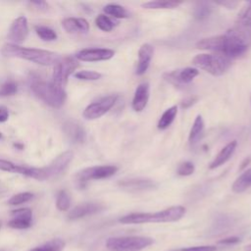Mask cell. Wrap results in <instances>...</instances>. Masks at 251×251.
Segmentation results:
<instances>
[{
	"label": "cell",
	"mask_w": 251,
	"mask_h": 251,
	"mask_svg": "<svg viewBox=\"0 0 251 251\" xmlns=\"http://www.w3.org/2000/svg\"><path fill=\"white\" fill-rule=\"evenodd\" d=\"M12 219L8 222V226L16 229H25L31 226L32 211L29 208H20L11 211Z\"/></svg>",
	"instance_id": "obj_15"
},
{
	"label": "cell",
	"mask_w": 251,
	"mask_h": 251,
	"mask_svg": "<svg viewBox=\"0 0 251 251\" xmlns=\"http://www.w3.org/2000/svg\"><path fill=\"white\" fill-rule=\"evenodd\" d=\"M183 206H173L158 212L130 213L120 218L119 222L125 225H137L148 223H170L180 220L185 214Z\"/></svg>",
	"instance_id": "obj_3"
},
{
	"label": "cell",
	"mask_w": 251,
	"mask_h": 251,
	"mask_svg": "<svg viewBox=\"0 0 251 251\" xmlns=\"http://www.w3.org/2000/svg\"><path fill=\"white\" fill-rule=\"evenodd\" d=\"M104 209V206L96 202H85L75 206L68 215L70 220H77L86 216L97 214Z\"/></svg>",
	"instance_id": "obj_17"
},
{
	"label": "cell",
	"mask_w": 251,
	"mask_h": 251,
	"mask_svg": "<svg viewBox=\"0 0 251 251\" xmlns=\"http://www.w3.org/2000/svg\"><path fill=\"white\" fill-rule=\"evenodd\" d=\"M18 91V85L14 81H6L0 86V96L7 97L16 94Z\"/></svg>",
	"instance_id": "obj_36"
},
{
	"label": "cell",
	"mask_w": 251,
	"mask_h": 251,
	"mask_svg": "<svg viewBox=\"0 0 251 251\" xmlns=\"http://www.w3.org/2000/svg\"><path fill=\"white\" fill-rule=\"evenodd\" d=\"M240 242V238L236 237V236H231V237H227V238H224L222 240L219 241L220 244H226V245H231V244H236Z\"/></svg>",
	"instance_id": "obj_41"
},
{
	"label": "cell",
	"mask_w": 251,
	"mask_h": 251,
	"mask_svg": "<svg viewBox=\"0 0 251 251\" xmlns=\"http://www.w3.org/2000/svg\"><path fill=\"white\" fill-rule=\"evenodd\" d=\"M1 226H2V225H1V222H0V228H1Z\"/></svg>",
	"instance_id": "obj_48"
},
{
	"label": "cell",
	"mask_w": 251,
	"mask_h": 251,
	"mask_svg": "<svg viewBox=\"0 0 251 251\" xmlns=\"http://www.w3.org/2000/svg\"><path fill=\"white\" fill-rule=\"evenodd\" d=\"M62 25L70 33H85L89 30V24L83 18H67L63 21Z\"/></svg>",
	"instance_id": "obj_21"
},
{
	"label": "cell",
	"mask_w": 251,
	"mask_h": 251,
	"mask_svg": "<svg viewBox=\"0 0 251 251\" xmlns=\"http://www.w3.org/2000/svg\"><path fill=\"white\" fill-rule=\"evenodd\" d=\"M79 63L75 57H64L55 66L52 75V82L61 87L65 88L70 75H72L77 68Z\"/></svg>",
	"instance_id": "obj_9"
},
{
	"label": "cell",
	"mask_w": 251,
	"mask_h": 251,
	"mask_svg": "<svg viewBox=\"0 0 251 251\" xmlns=\"http://www.w3.org/2000/svg\"><path fill=\"white\" fill-rule=\"evenodd\" d=\"M74 75L75 78L80 80H97L101 77L100 73L95 71H88V70L78 71Z\"/></svg>",
	"instance_id": "obj_35"
},
{
	"label": "cell",
	"mask_w": 251,
	"mask_h": 251,
	"mask_svg": "<svg viewBox=\"0 0 251 251\" xmlns=\"http://www.w3.org/2000/svg\"><path fill=\"white\" fill-rule=\"evenodd\" d=\"M1 53L6 57L24 59L41 66H55L62 59L60 54L53 51L37 48H26L12 43L5 44L1 49Z\"/></svg>",
	"instance_id": "obj_2"
},
{
	"label": "cell",
	"mask_w": 251,
	"mask_h": 251,
	"mask_svg": "<svg viewBox=\"0 0 251 251\" xmlns=\"http://www.w3.org/2000/svg\"><path fill=\"white\" fill-rule=\"evenodd\" d=\"M154 53V47L149 44V43H143L138 50V60H137V65L135 69V74L137 75H144L151 63L152 57Z\"/></svg>",
	"instance_id": "obj_16"
},
{
	"label": "cell",
	"mask_w": 251,
	"mask_h": 251,
	"mask_svg": "<svg viewBox=\"0 0 251 251\" xmlns=\"http://www.w3.org/2000/svg\"><path fill=\"white\" fill-rule=\"evenodd\" d=\"M118 171V167L114 165H103L94 166L83 169L78 172L75 176L77 186L79 188H84L88 180L91 179H103L114 176Z\"/></svg>",
	"instance_id": "obj_8"
},
{
	"label": "cell",
	"mask_w": 251,
	"mask_h": 251,
	"mask_svg": "<svg viewBox=\"0 0 251 251\" xmlns=\"http://www.w3.org/2000/svg\"><path fill=\"white\" fill-rule=\"evenodd\" d=\"M28 35V24L25 17L21 16L13 21L7 37L12 44L18 45L23 43Z\"/></svg>",
	"instance_id": "obj_12"
},
{
	"label": "cell",
	"mask_w": 251,
	"mask_h": 251,
	"mask_svg": "<svg viewBox=\"0 0 251 251\" xmlns=\"http://www.w3.org/2000/svg\"><path fill=\"white\" fill-rule=\"evenodd\" d=\"M35 31L36 34L43 40L45 41H53L57 39V33L54 29L44 26V25H37L35 26Z\"/></svg>",
	"instance_id": "obj_32"
},
{
	"label": "cell",
	"mask_w": 251,
	"mask_h": 251,
	"mask_svg": "<svg viewBox=\"0 0 251 251\" xmlns=\"http://www.w3.org/2000/svg\"><path fill=\"white\" fill-rule=\"evenodd\" d=\"M194 170H195V167H194L193 163H191L189 161H184L178 165L176 173L178 176H187L192 175L194 173Z\"/></svg>",
	"instance_id": "obj_37"
},
{
	"label": "cell",
	"mask_w": 251,
	"mask_h": 251,
	"mask_svg": "<svg viewBox=\"0 0 251 251\" xmlns=\"http://www.w3.org/2000/svg\"><path fill=\"white\" fill-rule=\"evenodd\" d=\"M95 25L96 26L105 32H110L114 29L117 23L113 21L109 16L105 14H100L95 19Z\"/></svg>",
	"instance_id": "obj_29"
},
{
	"label": "cell",
	"mask_w": 251,
	"mask_h": 251,
	"mask_svg": "<svg viewBox=\"0 0 251 251\" xmlns=\"http://www.w3.org/2000/svg\"><path fill=\"white\" fill-rule=\"evenodd\" d=\"M26 167L27 166H21V165L14 164L13 162L8 161V160L0 159V170L1 171L14 173V174H20V175L25 176V171H26Z\"/></svg>",
	"instance_id": "obj_30"
},
{
	"label": "cell",
	"mask_w": 251,
	"mask_h": 251,
	"mask_svg": "<svg viewBox=\"0 0 251 251\" xmlns=\"http://www.w3.org/2000/svg\"><path fill=\"white\" fill-rule=\"evenodd\" d=\"M170 251H217V247L212 245H202V246H192L187 248L173 249Z\"/></svg>",
	"instance_id": "obj_38"
},
{
	"label": "cell",
	"mask_w": 251,
	"mask_h": 251,
	"mask_svg": "<svg viewBox=\"0 0 251 251\" xmlns=\"http://www.w3.org/2000/svg\"><path fill=\"white\" fill-rule=\"evenodd\" d=\"M211 12H212V7L210 6L209 3L199 2L195 7L194 16L198 20H203V19H206L211 14Z\"/></svg>",
	"instance_id": "obj_33"
},
{
	"label": "cell",
	"mask_w": 251,
	"mask_h": 251,
	"mask_svg": "<svg viewBox=\"0 0 251 251\" xmlns=\"http://www.w3.org/2000/svg\"><path fill=\"white\" fill-rule=\"evenodd\" d=\"M0 138H2V133L0 132Z\"/></svg>",
	"instance_id": "obj_47"
},
{
	"label": "cell",
	"mask_w": 251,
	"mask_h": 251,
	"mask_svg": "<svg viewBox=\"0 0 251 251\" xmlns=\"http://www.w3.org/2000/svg\"><path fill=\"white\" fill-rule=\"evenodd\" d=\"M31 5H35L39 7L40 9H46L47 8V3L45 1H31L29 2Z\"/></svg>",
	"instance_id": "obj_43"
},
{
	"label": "cell",
	"mask_w": 251,
	"mask_h": 251,
	"mask_svg": "<svg viewBox=\"0 0 251 251\" xmlns=\"http://www.w3.org/2000/svg\"><path fill=\"white\" fill-rule=\"evenodd\" d=\"M32 197H33V194L30 192H21V193L13 195L8 200V204L13 205V206L20 205V204H23V203H25V202L31 200Z\"/></svg>",
	"instance_id": "obj_34"
},
{
	"label": "cell",
	"mask_w": 251,
	"mask_h": 251,
	"mask_svg": "<svg viewBox=\"0 0 251 251\" xmlns=\"http://www.w3.org/2000/svg\"><path fill=\"white\" fill-rule=\"evenodd\" d=\"M181 2L177 1H163V0H156V1H148L141 4L144 9H175L178 7Z\"/></svg>",
	"instance_id": "obj_26"
},
{
	"label": "cell",
	"mask_w": 251,
	"mask_h": 251,
	"mask_svg": "<svg viewBox=\"0 0 251 251\" xmlns=\"http://www.w3.org/2000/svg\"><path fill=\"white\" fill-rule=\"evenodd\" d=\"M149 93L150 87L148 82H142L137 85L131 101V107L133 111L141 112L144 110L149 100Z\"/></svg>",
	"instance_id": "obj_18"
},
{
	"label": "cell",
	"mask_w": 251,
	"mask_h": 251,
	"mask_svg": "<svg viewBox=\"0 0 251 251\" xmlns=\"http://www.w3.org/2000/svg\"><path fill=\"white\" fill-rule=\"evenodd\" d=\"M250 32H251V28H250Z\"/></svg>",
	"instance_id": "obj_49"
},
{
	"label": "cell",
	"mask_w": 251,
	"mask_h": 251,
	"mask_svg": "<svg viewBox=\"0 0 251 251\" xmlns=\"http://www.w3.org/2000/svg\"><path fill=\"white\" fill-rule=\"evenodd\" d=\"M245 251H251V244L245 246Z\"/></svg>",
	"instance_id": "obj_46"
},
{
	"label": "cell",
	"mask_w": 251,
	"mask_h": 251,
	"mask_svg": "<svg viewBox=\"0 0 251 251\" xmlns=\"http://www.w3.org/2000/svg\"><path fill=\"white\" fill-rule=\"evenodd\" d=\"M197 100H198V96H196V95L189 96V97L185 98L184 100H182L180 106H181V108H183V109H187V108L191 107L192 105H194V104L197 102Z\"/></svg>",
	"instance_id": "obj_40"
},
{
	"label": "cell",
	"mask_w": 251,
	"mask_h": 251,
	"mask_svg": "<svg viewBox=\"0 0 251 251\" xmlns=\"http://www.w3.org/2000/svg\"><path fill=\"white\" fill-rule=\"evenodd\" d=\"M118 184L121 188H123L126 191H130V192L147 191V190H152L157 187V183L154 180L149 179V178H143V177L121 179Z\"/></svg>",
	"instance_id": "obj_14"
},
{
	"label": "cell",
	"mask_w": 251,
	"mask_h": 251,
	"mask_svg": "<svg viewBox=\"0 0 251 251\" xmlns=\"http://www.w3.org/2000/svg\"><path fill=\"white\" fill-rule=\"evenodd\" d=\"M237 25L251 28V1L246 3L237 16Z\"/></svg>",
	"instance_id": "obj_28"
},
{
	"label": "cell",
	"mask_w": 251,
	"mask_h": 251,
	"mask_svg": "<svg viewBox=\"0 0 251 251\" xmlns=\"http://www.w3.org/2000/svg\"><path fill=\"white\" fill-rule=\"evenodd\" d=\"M103 11L106 15L111 16L115 19H126L129 17L128 11L119 4H107L103 8Z\"/></svg>",
	"instance_id": "obj_24"
},
{
	"label": "cell",
	"mask_w": 251,
	"mask_h": 251,
	"mask_svg": "<svg viewBox=\"0 0 251 251\" xmlns=\"http://www.w3.org/2000/svg\"><path fill=\"white\" fill-rule=\"evenodd\" d=\"M251 162V159L250 158H245L244 160H243V162L241 163V166H240V170H244V169H246V167L249 165V163Z\"/></svg>",
	"instance_id": "obj_44"
},
{
	"label": "cell",
	"mask_w": 251,
	"mask_h": 251,
	"mask_svg": "<svg viewBox=\"0 0 251 251\" xmlns=\"http://www.w3.org/2000/svg\"><path fill=\"white\" fill-rule=\"evenodd\" d=\"M216 5H220L222 7H225L228 10H233L237 7L238 2L237 1H232V0H222V1H217Z\"/></svg>",
	"instance_id": "obj_39"
},
{
	"label": "cell",
	"mask_w": 251,
	"mask_h": 251,
	"mask_svg": "<svg viewBox=\"0 0 251 251\" xmlns=\"http://www.w3.org/2000/svg\"><path fill=\"white\" fill-rule=\"evenodd\" d=\"M9 118V111L6 106H0V123H4Z\"/></svg>",
	"instance_id": "obj_42"
},
{
	"label": "cell",
	"mask_w": 251,
	"mask_h": 251,
	"mask_svg": "<svg viewBox=\"0 0 251 251\" xmlns=\"http://www.w3.org/2000/svg\"><path fill=\"white\" fill-rule=\"evenodd\" d=\"M64 132L73 143H82L85 140L86 133L84 128L75 121H68L64 124Z\"/></svg>",
	"instance_id": "obj_19"
},
{
	"label": "cell",
	"mask_w": 251,
	"mask_h": 251,
	"mask_svg": "<svg viewBox=\"0 0 251 251\" xmlns=\"http://www.w3.org/2000/svg\"><path fill=\"white\" fill-rule=\"evenodd\" d=\"M251 187V168L246 169L234 180L231 185V190L235 193H242Z\"/></svg>",
	"instance_id": "obj_22"
},
{
	"label": "cell",
	"mask_w": 251,
	"mask_h": 251,
	"mask_svg": "<svg viewBox=\"0 0 251 251\" xmlns=\"http://www.w3.org/2000/svg\"><path fill=\"white\" fill-rule=\"evenodd\" d=\"M251 42L250 28L237 25L225 34L214 35L200 39L196 43V48L202 50L215 51L230 59L243 55Z\"/></svg>",
	"instance_id": "obj_1"
},
{
	"label": "cell",
	"mask_w": 251,
	"mask_h": 251,
	"mask_svg": "<svg viewBox=\"0 0 251 251\" xmlns=\"http://www.w3.org/2000/svg\"><path fill=\"white\" fill-rule=\"evenodd\" d=\"M64 248H65V241L60 238H55L37 247H34L29 251H62Z\"/></svg>",
	"instance_id": "obj_27"
},
{
	"label": "cell",
	"mask_w": 251,
	"mask_h": 251,
	"mask_svg": "<svg viewBox=\"0 0 251 251\" xmlns=\"http://www.w3.org/2000/svg\"><path fill=\"white\" fill-rule=\"evenodd\" d=\"M14 146H15L16 148L20 149V150L24 149V145H23V144H21V143H15V144H14Z\"/></svg>",
	"instance_id": "obj_45"
},
{
	"label": "cell",
	"mask_w": 251,
	"mask_h": 251,
	"mask_svg": "<svg viewBox=\"0 0 251 251\" xmlns=\"http://www.w3.org/2000/svg\"><path fill=\"white\" fill-rule=\"evenodd\" d=\"M203 129H204V121L202 119V116L198 115L193 122V125L189 132V136H188V140L191 144H194L199 140L203 132Z\"/></svg>",
	"instance_id": "obj_25"
},
{
	"label": "cell",
	"mask_w": 251,
	"mask_h": 251,
	"mask_svg": "<svg viewBox=\"0 0 251 251\" xmlns=\"http://www.w3.org/2000/svg\"><path fill=\"white\" fill-rule=\"evenodd\" d=\"M30 89L40 100L53 108H60L64 105L67 93L65 88L55 85L52 81L33 78L30 82Z\"/></svg>",
	"instance_id": "obj_5"
},
{
	"label": "cell",
	"mask_w": 251,
	"mask_h": 251,
	"mask_svg": "<svg viewBox=\"0 0 251 251\" xmlns=\"http://www.w3.org/2000/svg\"><path fill=\"white\" fill-rule=\"evenodd\" d=\"M117 94H112L105 96L98 101H95L91 104H89L82 113V116L85 120H96L104 116L107 112H109L112 107L116 104L118 99Z\"/></svg>",
	"instance_id": "obj_10"
},
{
	"label": "cell",
	"mask_w": 251,
	"mask_h": 251,
	"mask_svg": "<svg viewBox=\"0 0 251 251\" xmlns=\"http://www.w3.org/2000/svg\"><path fill=\"white\" fill-rule=\"evenodd\" d=\"M71 206V198L66 190H60L56 198V207L59 211H67Z\"/></svg>",
	"instance_id": "obj_31"
},
{
	"label": "cell",
	"mask_w": 251,
	"mask_h": 251,
	"mask_svg": "<svg viewBox=\"0 0 251 251\" xmlns=\"http://www.w3.org/2000/svg\"><path fill=\"white\" fill-rule=\"evenodd\" d=\"M153 242L154 240L147 236H119L108 238L106 247L110 251H141Z\"/></svg>",
	"instance_id": "obj_7"
},
{
	"label": "cell",
	"mask_w": 251,
	"mask_h": 251,
	"mask_svg": "<svg viewBox=\"0 0 251 251\" xmlns=\"http://www.w3.org/2000/svg\"><path fill=\"white\" fill-rule=\"evenodd\" d=\"M115 51L108 48H86L78 51L75 55L76 60L83 62L107 61L114 57Z\"/></svg>",
	"instance_id": "obj_13"
},
{
	"label": "cell",
	"mask_w": 251,
	"mask_h": 251,
	"mask_svg": "<svg viewBox=\"0 0 251 251\" xmlns=\"http://www.w3.org/2000/svg\"><path fill=\"white\" fill-rule=\"evenodd\" d=\"M177 114V107L176 106H172L170 108H168L161 116V118L158 121L157 124V127L161 130L168 128L172 123L174 122L176 116Z\"/></svg>",
	"instance_id": "obj_23"
},
{
	"label": "cell",
	"mask_w": 251,
	"mask_h": 251,
	"mask_svg": "<svg viewBox=\"0 0 251 251\" xmlns=\"http://www.w3.org/2000/svg\"><path fill=\"white\" fill-rule=\"evenodd\" d=\"M192 64L214 76L223 75L232 64V59L222 54L202 53L192 59Z\"/></svg>",
	"instance_id": "obj_6"
},
{
	"label": "cell",
	"mask_w": 251,
	"mask_h": 251,
	"mask_svg": "<svg viewBox=\"0 0 251 251\" xmlns=\"http://www.w3.org/2000/svg\"><path fill=\"white\" fill-rule=\"evenodd\" d=\"M198 75L199 71L196 68L186 67L183 69H178L170 73H166L164 75V78L175 86H182L191 82Z\"/></svg>",
	"instance_id": "obj_11"
},
{
	"label": "cell",
	"mask_w": 251,
	"mask_h": 251,
	"mask_svg": "<svg viewBox=\"0 0 251 251\" xmlns=\"http://www.w3.org/2000/svg\"><path fill=\"white\" fill-rule=\"evenodd\" d=\"M74 158L73 151H65L58 155L48 166L42 168L27 167L25 175L37 180H46L63 174Z\"/></svg>",
	"instance_id": "obj_4"
},
{
	"label": "cell",
	"mask_w": 251,
	"mask_h": 251,
	"mask_svg": "<svg viewBox=\"0 0 251 251\" xmlns=\"http://www.w3.org/2000/svg\"><path fill=\"white\" fill-rule=\"evenodd\" d=\"M236 146H237L236 140H232V141L228 142L225 147H223L221 149V151L217 154V156L214 158V160L210 163L209 169L215 170V169L223 166L225 163H226L230 159L232 154L234 153Z\"/></svg>",
	"instance_id": "obj_20"
}]
</instances>
